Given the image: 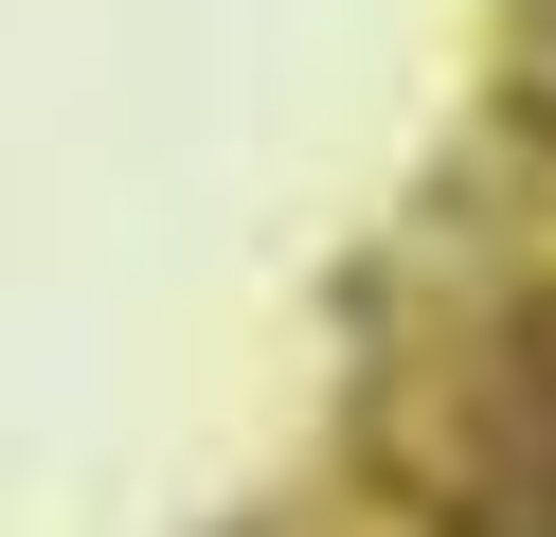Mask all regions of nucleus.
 I'll return each instance as SVG.
<instances>
[{
    "label": "nucleus",
    "instance_id": "nucleus-1",
    "mask_svg": "<svg viewBox=\"0 0 556 537\" xmlns=\"http://www.w3.org/2000/svg\"><path fill=\"white\" fill-rule=\"evenodd\" d=\"M431 537H556V322H520L503 376H484V430L448 465Z\"/></svg>",
    "mask_w": 556,
    "mask_h": 537
}]
</instances>
